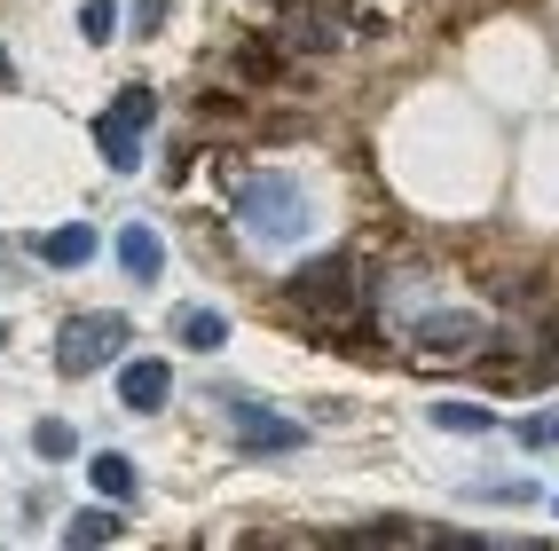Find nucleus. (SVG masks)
<instances>
[{
  "label": "nucleus",
  "instance_id": "obj_1",
  "mask_svg": "<svg viewBox=\"0 0 559 551\" xmlns=\"http://www.w3.org/2000/svg\"><path fill=\"white\" fill-rule=\"evenodd\" d=\"M237 213H245V229H252V237H269V244L308 237V220H316L308 190H300L292 173H252L245 190H237Z\"/></svg>",
  "mask_w": 559,
  "mask_h": 551
},
{
  "label": "nucleus",
  "instance_id": "obj_12",
  "mask_svg": "<svg viewBox=\"0 0 559 551\" xmlns=\"http://www.w3.org/2000/svg\"><path fill=\"white\" fill-rule=\"evenodd\" d=\"M110 536H119V512H110V504H87V512H71V520H63V543L71 551H95Z\"/></svg>",
  "mask_w": 559,
  "mask_h": 551
},
{
  "label": "nucleus",
  "instance_id": "obj_11",
  "mask_svg": "<svg viewBox=\"0 0 559 551\" xmlns=\"http://www.w3.org/2000/svg\"><path fill=\"white\" fill-rule=\"evenodd\" d=\"M174 339L190 347V355H213L221 339H229V323H221L213 308H181V315H174Z\"/></svg>",
  "mask_w": 559,
  "mask_h": 551
},
{
  "label": "nucleus",
  "instance_id": "obj_2",
  "mask_svg": "<svg viewBox=\"0 0 559 551\" xmlns=\"http://www.w3.org/2000/svg\"><path fill=\"white\" fill-rule=\"evenodd\" d=\"M284 308L300 323H347L355 315V268H347V252H316L308 268H292Z\"/></svg>",
  "mask_w": 559,
  "mask_h": 551
},
{
  "label": "nucleus",
  "instance_id": "obj_15",
  "mask_svg": "<svg viewBox=\"0 0 559 551\" xmlns=\"http://www.w3.org/2000/svg\"><path fill=\"white\" fill-rule=\"evenodd\" d=\"M237 80H284V56L269 48V40H237Z\"/></svg>",
  "mask_w": 559,
  "mask_h": 551
},
{
  "label": "nucleus",
  "instance_id": "obj_10",
  "mask_svg": "<svg viewBox=\"0 0 559 551\" xmlns=\"http://www.w3.org/2000/svg\"><path fill=\"white\" fill-rule=\"evenodd\" d=\"M40 261H48V268H87V261H95V229H87V220L48 229V237H40Z\"/></svg>",
  "mask_w": 559,
  "mask_h": 551
},
{
  "label": "nucleus",
  "instance_id": "obj_3",
  "mask_svg": "<svg viewBox=\"0 0 559 551\" xmlns=\"http://www.w3.org/2000/svg\"><path fill=\"white\" fill-rule=\"evenodd\" d=\"M158 119V95L151 87H119V103L95 119V151L110 158V173H134L142 166V127Z\"/></svg>",
  "mask_w": 559,
  "mask_h": 551
},
{
  "label": "nucleus",
  "instance_id": "obj_5",
  "mask_svg": "<svg viewBox=\"0 0 559 551\" xmlns=\"http://www.w3.org/2000/svg\"><path fill=\"white\" fill-rule=\"evenodd\" d=\"M229 433H237V450H252V457H284V450L308 441V426L260 410V402H245V394H229Z\"/></svg>",
  "mask_w": 559,
  "mask_h": 551
},
{
  "label": "nucleus",
  "instance_id": "obj_9",
  "mask_svg": "<svg viewBox=\"0 0 559 551\" xmlns=\"http://www.w3.org/2000/svg\"><path fill=\"white\" fill-rule=\"evenodd\" d=\"M409 339H418L426 355H441V347H473V339H480V315H465V308L418 315V323H409Z\"/></svg>",
  "mask_w": 559,
  "mask_h": 551
},
{
  "label": "nucleus",
  "instance_id": "obj_21",
  "mask_svg": "<svg viewBox=\"0 0 559 551\" xmlns=\"http://www.w3.org/2000/svg\"><path fill=\"white\" fill-rule=\"evenodd\" d=\"M0 87H16V63H9V48H0Z\"/></svg>",
  "mask_w": 559,
  "mask_h": 551
},
{
  "label": "nucleus",
  "instance_id": "obj_13",
  "mask_svg": "<svg viewBox=\"0 0 559 551\" xmlns=\"http://www.w3.org/2000/svg\"><path fill=\"white\" fill-rule=\"evenodd\" d=\"M87 481H95V496H110V504H127V496H134V465H127L119 450H103V457L87 465Z\"/></svg>",
  "mask_w": 559,
  "mask_h": 551
},
{
  "label": "nucleus",
  "instance_id": "obj_18",
  "mask_svg": "<svg viewBox=\"0 0 559 551\" xmlns=\"http://www.w3.org/2000/svg\"><path fill=\"white\" fill-rule=\"evenodd\" d=\"M520 441H528V450H559V410H536L520 426Z\"/></svg>",
  "mask_w": 559,
  "mask_h": 551
},
{
  "label": "nucleus",
  "instance_id": "obj_4",
  "mask_svg": "<svg viewBox=\"0 0 559 551\" xmlns=\"http://www.w3.org/2000/svg\"><path fill=\"white\" fill-rule=\"evenodd\" d=\"M127 347V323L119 315H71L63 331H56V371L63 379H87L95 362H110Z\"/></svg>",
  "mask_w": 559,
  "mask_h": 551
},
{
  "label": "nucleus",
  "instance_id": "obj_6",
  "mask_svg": "<svg viewBox=\"0 0 559 551\" xmlns=\"http://www.w3.org/2000/svg\"><path fill=\"white\" fill-rule=\"evenodd\" d=\"M119 402H127V410H142V418H158L166 402H174V362L127 355V362H119Z\"/></svg>",
  "mask_w": 559,
  "mask_h": 551
},
{
  "label": "nucleus",
  "instance_id": "obj_7",
  "mask_svg": "<svg viewBox=\"0 0 559 551\" xmlns=\"http://www.w3.org/2000/svg\"><path fill=\"white\" fill-rule=\"evenodd\" d=\"M276 40H284V48H300V56H331V48H340V16L316 9V0H284Z\"/></svg>",
  "mask_w": 559,
  "mask_h": 551
},
{
  "label": "nucleus",
  "instance_id": "obj_17",
  "mask_svg": "<svg viewBox=\"0 0 559 551\" xmlns=\"http://www.w3.org/2000/svg\"><path fill=\"white\" fill-rule=\"evenodd\" d=\"M80 32H87V40L103 48L110 32H119V9H110V0H87V9H80Z\"/></svg>",
  "mask_w": 559,
  "mask_h": 551
},
{
  "label": "nucleus",
  "instance_id": "obj_16",
  "mask_svg": "<svg viewBox=\"0 0 559 551\" xmlns=\"http://www.w3.org/2000/svg\"><path fill=\"white\" fill-rule=\"evenodd\" d=\"M433 426H441V433H489L497 418L480 410V402H433Z\"/></svg>",
  "mask_w": 559,
  "mask_h": 551
},
{
  "label": "nucleus",
  "instance_id": "obj_19",
  "mask_svg": "<svg viewBox=\"0 0 559 551\" xmlns=\"http://www.w3.org/2000/svg\"><path fill=\"white\" fill-rule=\"evenodd\" d=\"M237 110H245L237 95H205V103H198V119H205V127H229V119H237Z\"/></svg>",
  "mask_w": 559,
  "mask_h": 551
},
{
  "label": "nucleus",
  "instance_id": "obj_8",
  "mask_svg": "<svg viewBox=\"0 0 559 551\" xmlns=\"http://www.w3.org/2000/svg\"><path fill=\"white\" fill-rule=\"evenodd\" d=\"M119 268H127L134 284H158V268H166V244H158V229H151V220H127V229H119Z\"/></svg>",
  "mask_w": 559,
  "mask_h": 551
},
{
  "label": "nucleus",
  "instance_id": "obj_14",
  "mask_svg": "<svg viewBox=\"0 0 559 551\" xmlns=\"http://www.w3.org/2000/svg\"><path fill=\"white\" fill-rule=\"evenodd\" d=\"M32 450H40L48 465H63V457H80V433H71V418H40L32 426Z\"/></svg>",
  "mask_w": 559,
  "mask_h": 551
},
{
  "label": "nucleus",
  "instance_id": "obj_20",
  "mask_svg": "<svg viewBox=\"0 0 559 551\" xmlns=\"http://www.w3.org/2000/svg\"><path fill=\"white\" fill-rule=\"evenodd\" d=\"M544 371H559V315L544 323Z\"/></svg>",
  "mask_w": 559,
  "mask_h": 551
}]
</instances>
